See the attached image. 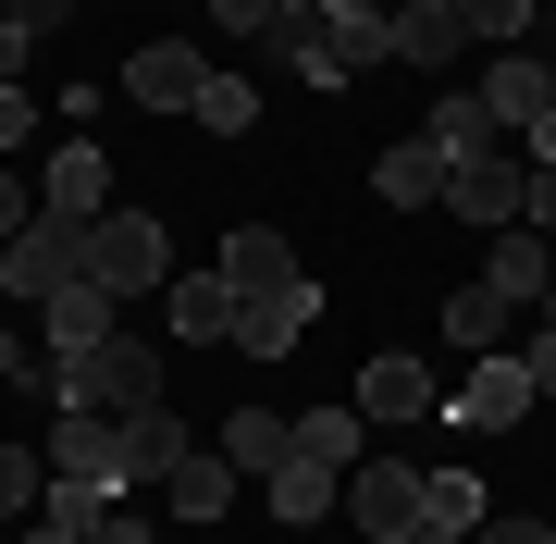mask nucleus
Returning <instances> with one entry per match:
<instances>
[{
  "instance_id": "cd10ccee",
  "label": "nucleus",
  "mask_w": 556,
  "mask_h": 544,
  "mask_svg": "<svg viewBox=\"0 0 556 544\" xmlns=\"http://www.w3.org/2000/svg\"><path fill=\"white\" fill-rule=\"evenodd\" d=\"M50 507V458L38 445H0V520H38Z\"/></svg>"
},
{
  "instance_id": "4be33fe9",
  "label": "nucleus",
  "mask_w": 556,
  "mask_h": 544,
  "mask_svg": "<svg viewBox=\"0 0 556 544\" xmlns=\"http://www.w3.org/2000/svg\"><path fill=\"white\" fill-rule=\"evenodd\" d=\"M223 458H236V470H260V483H273V470H285V458H298V421H273V408H260V396H248V408H236V421H223Z\"/></svg>"
},
{
  "instance_id": "a211bd4d",
  "label": "nucleus",
  "mask_w": 556,
  "mask_h": 544,
  "mask_svg": "<svg viewBox=\"0 0 556 544\" xmlns=\"http://www.w3.org/2000/svg\"><path fill=\"white\" fill-rule=\"evenodd\" d=\"M371 199H383V211H433V199H445V149H433V137H396V149L371 162Z\"/></svg>"
},
{
  "instance_id": "f3484780",
  "label": "nucleus",
  "mask_w": 556,
  "mask_h": 544,
  "mask_svg": "<svg viewBox=\"0 0 556 544\" xmlns=\"http://www.w3.org/2000/svg\"><path fill=\"white\" fill-rule=\"evenodd\" d=\"M544 100H556V75H544V50H495V62H482V112H495L507 137H519V124H532Z\"/></svg>"
},
{
  "instance_id": "a878e982",
  "label": "nucleus",
  "mask_w": 556,
  "mask_h": 544,
  "mask_svg": "<svg viewBox=\"0 0 556 544\" xmlns=\"http://www.w3.org/2000/svg\"><path fill=\"white\" fill-rule=\"evenodd\" d=\"M298 458H321V470H358V458H371V445H358V396L346 408H309V421H298Z\"/></svg>"
},
{
  "instance_id": "ddd939ff",
  "label": "nucleus",
  "mask_w": 556,
  "mask_h": 544,
  "mask_svg": "<svg viewBox=\"0 0 556 544\" xmlns=\"http://www.w3.org/2000/svg\"><path fill=\"white\" fill-rule=\"evenodd\" d=\"M199 87H211V62L186 50V38H161V50L124 62V100H137V112H199Z\"/></svg>"
},
{
  "instance_id": "412c9836",
  "label": "nucleus",
  "mask_w": 556,
  "mask_h": 544,
  "mask_svg": "<svg viewBox=\"0 0 556 544\" xmlns=\"http://www.w3.org/2000/svg\"><path fill=\"white\" fill-rule=\"evenodd\" d=\"M260 495H273V520H285V532H309V520H334V507H346V470H321V458H285Z\"/></svg>"
},
{
  "instance_id": "6e6552de",
  "label": "nucleus",
  "mask_w": 556,
  "mask_h": 544,
  "mask_svg": "<svg viewBox=\"0 0 556 544\" xmlns=\"http://www.w3.org/2000/svg\"><path fill=\"white\" fill-rule=\"evenodd\" d=\"M0 284H13V298L25 309H38V298H62V284H75V223H25V236H0Z\"/></svg>"
},
{
  "instance_id": "423d86ee",
  "label": "nucleus",
  "mask_w": 556,
  "mask_h": 544,
  "mask_svg": "<svg viewBox=\"0 0 556 544\" xmlns=\"http://www.w3.org/2000/svg\"><path fill=\"white\" fill-rule=\"evenodd\" d=\"M519 199H532V162H519V149H495V162H457V174H445V211L470 223V236H507Z\"/></svg>"
},
{
  "instance_id": "20e7f679",
  "label": "nucleus",
  "mask_w": 556,
  "mask_h": 544,
  "mask_svg": "<svg viewBox=\"0 0 556 544\" xmlns=\"http://www.w3.org/2000/svg\"><path fill=\"white\" fill-rule=\"evenodd\" d=\"M532 408H544V396H532V359H519V346H482V359L445 383V421H457V433H519Z\"/></svg>"
},
{
  "instance_id": "b1692460",
  "label": "nucleus",
  "mask_w": 556,
  "mask_h": 544,
  "mask_svg": "<svg viewBox=\"0 0 556 544\" xmlns=\"http://www.w3.org/2000/svg\"><path fill=\"white\" fill-rule=\"evenodd\" d=\"M223 273H236V284H285V273H298V248H285L273 223H236V236H223Z\"/></svg>"
},
{
  "instance_id": "79ce46f5",
  "label": "nucleus",
  "mask_w": 556,
  "mask_h": 544,
  "mask_svg": "<svg viewBox=\"0 0 556 544\" xmlns=\"http://www.w3.org/2000/svg\"><path fill=\"white\" fill-rule=\"evenodd\" d=\"M0 544H13V520H0Z\"/></svg>"
},
{
  "instance_id": "c756f323",
  "label": "nucleus",
  "mask_w": 556,
  "mask_h": 544,
  "mask_svg": "<svg viewBox=\"0 0 556 544\" xmlns=\"http://www.w3.org/2000/svg\"><path fill=\"white\" fill-rule=\"evenodd\" d=\"M211 25L223 38H273V0H211Z\"/></svg>"
},
{
  "instance_id": "aec40b11",
  "label": "nucleus",
  "mask_w": 556,
  "mask_h": 544,
  "mask_svg": "<svg viewBox=\"0 0 556 544\" xmlns=\"http://www.w3.org/2000/svg\"><path fill=\"white\" fill-rule=\"evenodd\" d=\"M383 38H396V62H420V75H457V38H470V25L433 13V0H396V13H383Z\"/></svg>"
},
{
  "instance_id": "e433bc0d",
  "label": "nucleus",
  "mask_w": 556,
  "mask_h": 544,
  "mask_svg": "<svg viewBox=\"0 0 556 544\" xmlns=\"http://www.w3.org/2000/svg\"><path fill=\"white\" fill-rule=\"evenodd\" d=\"M25 50H38V38H25L13 13H0V87H25Z\"/></svg>"
},
{
  "instance_id": "473e14b6",
  "label": "nucleus",
  "mask_w": 556,
  "mask_h": 544,
  "mask_svg": "<svg viewBox=\"0 0 556 544\" xmlns=\"http://www.w3.org/2000/svg\"><path fill=\"white\" fill-rule=\"evenodd\" d=\"M519 223H532V236H556V162H532V199H519Z\"/></svg>"
},
{
  "instance_id": "5701e85b",
  "label": "nucleus",
  "mask_w": 556,
  "mask_h": 544,
  "mask_svg": "<svg viewBox=\"0 0 556 544\" xmlns=\"http://www.w3.org/2000/svg\"><path fill=\"white\" fill-rule=\"evenodd\" d=\"M420 520H445V532H482L495 507H482V470H420Z\"/></svg>"
},
{
  "instance_id": "bb28decb",
  "label": "nucleus",
  "mask_w": 556,
  "mask_h": 544,
  "mask_svg": "<svg viewBox=\"0 0 556 544\" xmlns=\"http://www.w3.org/2000/svg\"><path fill=\"white\" fill-rule=\"evenodd\" d=\"M186 124H199V137H260V87H248V75H211Z\"/></svg>"
},
{
  "instance_id": "7ed1b4c3",
  "label": "nucleus",
  "mask_w": 556,
  "mask_h": 544,
  "mask_svg": "<svg viewBox=\"0 0 556 544\" xmlns=\"http://www.w3.org/2000/svg\"><path fill=\"white\" fill-rule=\"evenodd\" d=\"M62 371V408H100V421H137V408H161V346L149 334H112L87 346V359H50Z\"/></svg>"
},
{
  "instance_id": "72a5a7b5",
  "label": "nucleus",
  "mask_w": 556,
  "mask_h": 544,
  "mask_svg": "<svg viewBox=\"0 0 556 544\" xmlns=\"http://www.w3.org/2000/svg\"><path fill=\"white\" fill-rule=\"evenodd\" d=\"M0 13H13L25 38H50V25H75V0H0Z\"/></svg>"
},
{
  "instance_id": "f03ea898",
  "label": "nucleus",
  "mask_w": 556,
  "mask_h": 544,
  "mask_svg": "<svg viewBox=\"0 0 556 544\" xmlns=\"http://www.w3.org/2000/svg\"><path fill=\"white\" fill-rule=\"evenodd\" d=\"M38 458H50V495H62V507H124V483H137L124 421H100V408H62Z\"/></svg>"
},
{
  "instance_id": "0eeeda50",
  "label": "nucleus",
  "mask_w": 556,
  "mask_h": 544,
  "mask_svg": "<svg viewBox=\"0 0 556 544\" xmlns=\"http://www.w3.org/2000/svg\"><path fill=\"white\" fill-rule=\"evenodd\" d=\"M346 507H358L371 544H408V532H420V470H408V458H358V470H346Z\"/></svg>"
},
{
  "instance_id": "9b49d317",
  "label": "nucleus",
  "mask_w": 556,
  "mask_h": 544,
  "mask_svg": "<svg viewBox=\"0 0 556 544\" xmlns=\"http://www.w3.org/2000/svg\"><path fill=\"white\" fill-rule=\"evenodd\" d=\"M38 211H50V223H100V211H112V162H100L87 137H62L50 162H38Z\"/></svg>"
},
{
  "instance_id": "dca6fc26",
  "label": "nucleus",
  "mask_w": 556,
  "mask_h": 544,
  "mask_svg": "<svg viewBox=\"0 0 556 544\" xmlns=\"http://www.w3.org/2000/svg\"><path fill=\"white\" fill-rule=\"evenodd\" d=\"M482 284H495V298H519V309H544V284H556V236L507 223V236L482 248Z\"/></svg>"
},
{
  "instance_id": "f257e3e1",
  "label": "nucleus",
  "mask_w": 556,
  "mask_h": 544,
  "mask_svg": "<svg viewBox=\"0 0 556 544\" xmlns=\"http://www.w3.org/2000/svg\"><path fill=\"white\" fill-rule=\"evenodd\" d=\"M75 273L100 284V298H161L174 284V236H161V211H100V223H75Z\"/></svg>"
},
{
  "instance_id": "2eb2a0df",
  "label": "nucleus",
  "mask_w": 556,
  "mask_h": 544,
  "mask_svg": "<svg viewBox=\"0 0 556 544\" xmlns=\"http://www.w3.org/2000/svg\"><path fill=\"white\" fill-rule=\"evenodd\" d=\"M420 137L445 149V174H457V162H495V149H519L507 124L482 112V87H445V100H433V124H420Z\"/></svg>"
},
{
  "instance_id": "a19ab883",
  "label": "nucleus",
  "mask_w": 556,
  "mask_h": 544,
  "mask_svg": "<svg viewBox=\"0 0 556 544\" xmlns=\"http://www.w3.org/2000/svg\"><path fill=\"white\" fill-rule=\"evenodd\" d=\"M408 544H470V532H445V520H420V532H408Z\"/></svg>"
},
{
  "instance_id": "c85d7f7f",
  "label": "nucleus",
  "mask_w": 556,
  "mask_h": 544,
  "mask_svg": "<svg viewBox=\"0 0 556 544\" xmlns=\"http://www.w3.org/2000/svg\"><path fill=\"white\" fill-rule=\"evenodd\" d=\"M457 25H470L482 50H519L532 38V0H457Z\"/></svg>"
},
{
  "instance_id": "f8f14e48",
  "label": "nucleus",
  "mask_w": 556,
  "mask_h": 544,
  "mask_svg": "<svg viewBox=\"0 0 556 544\" xmlns=\"http://www.w3.org/2000/svg\"><path fill=\"white\" fill-rule=\"evenodd\" d=\"M358 421H445V383L408 359V346H383L371 371H358Z\"/></svg>"
},
{
  "instance_id": "37998d69",
  "label": "nucleus",
  "mask_w": 556,
  "mask_h": 544,
  "mask_svg": "<svg viewBox=\"0 0 556 544\" xmlns=\"http://www.w3.org/2000/svg\"><path fill=\"white\" fill-rule=\"evenodd\" d=\"M544 75H556V62H544Z\"/></svg>"
},
{
  "instance_id": "393cba45",
  "label": "nucleus",
  "mask_w": 556,
  "mask_h": 544,
  "mask_svg": "<svg viewBox=\"0 0 556 544\" xmlns=\"http://www.w3.org/2000/svg\"><path fill=\"white\" fill-rule=\"evenodd\" d=\"M186 445H199V433H186V408H174V396H161V408H137V421H124V458H137V470H174Z\"/></svg>"
},
{
  "instance_id": "2f4dec72",
  "label": "nucleus",
  "mask_w": 556,
  "mask_h": 544,
  "mask_svg": "<svg viewBox=\"0 0 556 544\" xmlns=\"http://www.w3.org/2000/svg\"><path fill=\"white\" fill-rule=\"evenodd\" d=\"M38 223V174H0V236H25Z\"/></svg>"
},
{
  "instance_id": "58836bf2",
  "label": "nucleus",
  "mask_w": 556,
  "mask_h": 544,
  "mask_svg": "<svg viewBox=\"0 0 556 544\" xmlns=\"http://www.w3.org/2000/svg\"><path fill=\"white\" fill-rule=\"evenodd\" d=\"M519 359H532V396H556V322H544L532 346H519Z\"/></svg>"
},
{
  "instance_id": "ea45409f",
  "label": "nucleus",
  "mask_w": 556,
  "mask_h": 544,
  "mask_svg": "<svg viewBox=\"0 0 556 544\" xmlns=\"http://www.w3.org/2000/svg\"><path fill=\"white\" fill-rule=\"evenodd\" d=\"M309 13H334V25H358V13H383V0H309Z\"/></svg>"
},
{
  "instance_id": "f704fd0d",
  "label": "nucleus",
  "mask_w": 556,
  "mask_h": 544,
  "mask_svg": "<svg viewBox=\"0 0 556 544\" xmlns=\"http://www.w3.org/2000/svg\"><path fill=\"white\" fill-rule=\"evenodd\" d=\"M87 544H149V520H137V507H100V520H87Z\"/></svg>"
},
{
  "instance_id": "6ab92c4d",
  "label": "nucleus",
  "mask_w": 556,
  "mask_h": 544,
  "mask_svg": "<svg viewBox=\"0 0 556 544\" xmlns=\"http://www.w3.org/2000/svg\"><path fill=\"white\" fill-rule=\"evenodd\" d=\"M507 322H519V298H495V284H445V346L457 359H482V346H507Z\"/></svg>"
},
{
  "instance_id": "4468645a",
  "label": "nucleus",
  "mask_w": 556,
  "mask_h": 544,
  "mask_svg": "<svg viewBox=\"0 0 556 544\" xmlns=\"http://www.w3.org/2000/svg\"><path fill=\"white\" fill-rule=\"evenodd\" d=\"M161 507H174V520H223V507H236V458H223V445H186L174 470H161Z\"/></svg>"
},
{
  "instance_id": "9d476101",
  "label": "nucleus",
  "mask_w": 556,
  "mask_h": 544,
  "mask_svg": "<svg viewBox=\"0 0 556 544\" xmlns=\"http://www.w3.org/2000/svg\"><path fill=\"white\" fill-rule=\"evenodd\" d=\"M124 334V298H100V284H62V298H38V346H50V359H87V346H112Z\"/></svg>"
},
{
  "instance_id": "c9c22d12",
  "label": "nucleus",
  "mask_w": 556,
  "mask_h": 544,
  "mask_svg": "<svg viewBox=\"0 0 556 544\" xmlns=\"http://www.w3.org/2000/svg\"><path fill=\"white\" fill-rule=\"evenodd\" d=\"M470 544H556V520H482Z\"/></svg>"
},
{
  "instance_id": "1a4fd4ad",
  "label": "nucleus",
  "mask_w": 556,
  "mask_h": 544,
  "mask_svg": "<svg viewBox=\"0 0 556 544\" xmlns=\"http://www.w3.org/2000/svg\"><path fill=\"white\" fill-rule=\"evenodd\" d=\"M161 334L174 346H236V273H174L161 284Z\"/></svg>"
},
{
  "instance_id": "7c9ffc66",
  "label": "nucleus",
  "mask_w": 556,
  "mask_h": 544,
  "mask_svg": "<svg viewBox=\"0 0 556 544\" xmlns=\"http://www.w3.org/2000/svg\"><path fill=\"white\" fill-rule=\"evenodd\" d=\"M25 137H38V100H25V87H0V162H13Z\"/></svg>"
},
{
  "instance_id": "4c0bfd02",
  "label": "nucleus",
  "mask_w": 556,
  "mask_h": 544,
  "mask_svg": "<svg viewBox=\"0 0 556 544\" xmlns=\"http://www.w3.org/2000/svg\"><path fill=\"white\" fill-rule=\"evenodd\" d=\"M519 162H556V100H544L532 124H519Z\"/></svg>"
},
{
  "instance_id": "39448f33",
  "label": "nucleus",
  "mask_w": 556,
  "mask_h": 544,
  "mask_svg": "<svg viewBox=\"0 0 556 544\" xmlns=\"http://www.w3.org/2000/svg\"><path fill=\"white\" fill-rule=\"evenodd\" d=\"M309 322H321V284H309V273H285V284H236V359H248V371L285 359Z\"/></svg>"
}]
</instances>
